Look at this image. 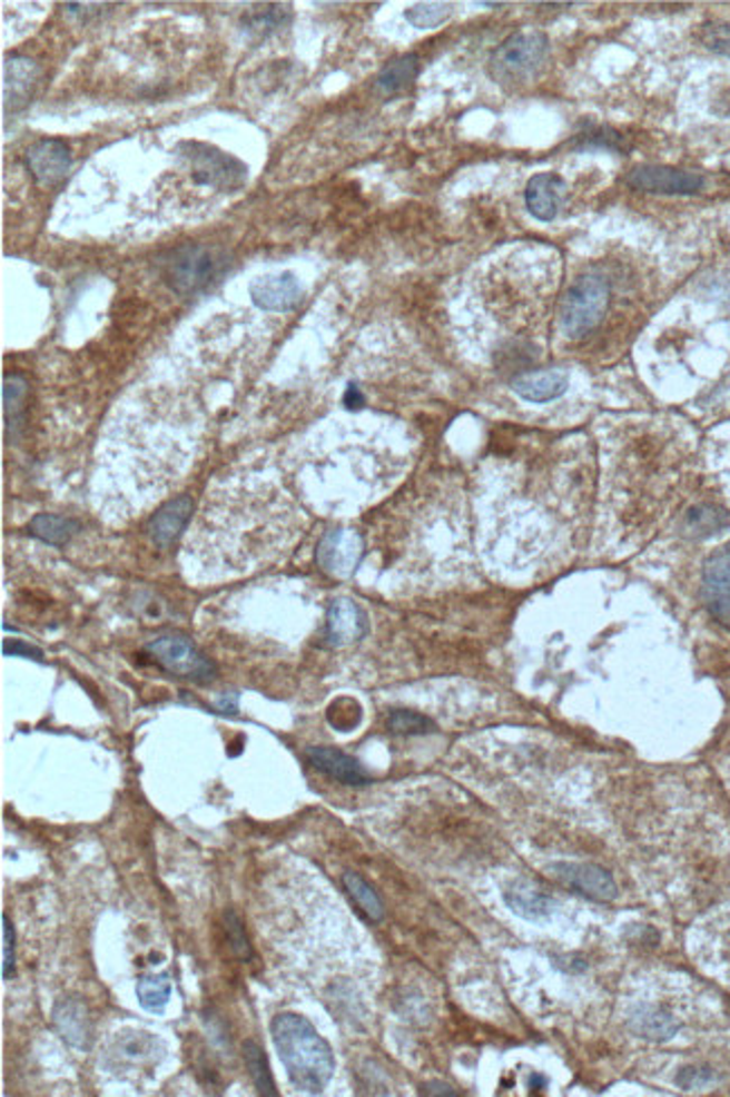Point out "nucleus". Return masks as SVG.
Listing matches in <instances>:
<instances>
[{
    "label": "nucleus",
    "mask_w": 730,
    "mask_h": 1097,
    "mask_svg": "<svg viewBox=\"0 0 730 1097\" xmlns=\"http://www.w3.org/2000/svg\"><path fill=\"white\" fill-rule=\"evenodd\" d=\"M362 403H364V396L359 394V389H357L355 385H351V387L346 389V394H344V405H346V407H359Z\"/></svg>",
    "instance_id": "58836bf2"
},
{
    "label": "nucleus",
    "mask_w": 730,
    "mask_h": 1097,
    "mask_svg": "<svg viewBox=\"0 0 730 1097\" xmlns=\"http://www.w3.org/2000/svg\"><path fill=\"white\" fill-rule=\"evenodd\" d=\"M28 167L37 182L55 185L70 171L72 154L63 140L48 138L28 151Z\"/></svg>",
    "instance_id": "2eb2a0df"
},
{
    "label": "nucleus",
    "mask_w": 730,
    "mask_h": 1097,
    "mask_svg": "<svg viewBox=\"0 0 730 1097\" xmlns=\"http://www.w3.org/2000/svg\"><path fill=\"white\" fill-rule=\"evenodd\" d=\"M225 933H227V940H229L234 953L240 960L253 958V947H250V940L246 936V927H243L240 918L234 911H225Z\"/></svg>",
    "instance_id": "2f4dec72"
},
{
    "label": "nucleus",
    "mask_w": 730,
    "mask_h": 1097,
    "mask_svg": "<svg viewBox=\"0 0 730 1097\" xmlns=\"http://www.w3.org/2000/svg\"><path fill=\"white\" fill-rule=\"evenodd\" d=\"M369 632L367 614L348 599H335L326 612V639L331 645L342 648L359 641Z\"/></svg>",
    "instance_id": "ddd939ff"
},
{
    "label": "nucleus",
    "mask_w": 730,
    "mask_h": 1097,
    "mask_svg": "<svg viewBox=\"0 0 730 1097\" xmlns=\"http://www.w3.org/2000/svg\"><path fill=\"white\" fill-rule=\"evenodd\" d=\"M250 297L262 310L286 313L302 299V284L293 273L257 277L250 284Z\"/></svg>",
    "instance_id": "f8f14e48"
},
{
    "label": "nucleus",
    "mask_w": 730,
    "mask_h": 1097,
    "mask_svg": "<svg viewBox=\"0 0 730 1097\" xmlns=\"http://www.w3.org/2000/svg\"><path fill=\"white\" fill-rule=\"evenodd\" d=\"M569 387V376L562 369L524 372L513 378V392L529 403H549L560 398Z\"/></svg>",
    "instance_id": "f3484780"
},
{
    "label": "nucleus",
    "mask_w": 730,
    "mask_h": 1097,
    "mask_svg": "<svg viewBox=\"0 0 730 1097\" xmlns=\"http://www.w3.org/2000/svg\"><path fill=\"white\" fill-rule=\"evenodd\" d=\"M290 19V12L288 8L284 6H266V8H259L257 12H253L246 21V26L253 30V32H259L264 37H268L270 32L279 30L282 26H286V21Z\"/></svg>",
    "instance_id": "c85d7f7f"
},
{
    "label": "nucleus",
    "mask_w": 730,
    "mask_h": 1097,
    "mask_svg": "<svg viewBox=\"0 0 730 1097\" xmlns=\"http://www.w3.org/2000/svg\"><path fill=\"white\" fill-rule=\"evenodd\" d=\"M223 257L203 246H182L165 264V279L178 295H196L220 273Z\"/></svg>",
    "instance_id": "39448f33"
},
{
    "label": "nucleus",
    "mask_w": 730,
    "mask_h": 1097,
    "mask_svg": "<svg viewBox=\"0 0 730 1097\" xmlns=\"http://www.w3.org/2000/svg\"><path fill=\"white\" fill-rule=\"evenodd\" d=\"M506 905L526 920H544L555 911V900L533 882H515L506 891Z\"/></svg>",
    "instance_id": "6ab92c4d"
},
{
    "label": "nucleus",
    "mask_w": 730,
    "mask_h": 1097,
    "mask_svg": "<svg viewBox=\"0 0 730 1097\" xmlns=\"http://www.w3.org/2000/svg\"><path fill=\"white\" fill-rule=\"evenodd\" d=\"M191 511H194V502L187 495H182V497L171 500L169 504H165L151 517V522L147 526L154 544L167 548L182 533V528L187 526V522L191 517Z\"/></svg>",
    "instance_id": "a211bd4d"
},
{
    "label": "nucleus",
    "mask_w": 730,
    "mask_h": 1097,
    "mask_svg": "<svg viewBox=\"0 0 730 1097\" xmlns=\"http://www.w3.org/2000/svg\"><path fill=\"white\" fill-rule=\"evenodd\" d=\"M610 306V286L600 275H580L560 302V328L571 340H582L600 326Z\"/></svg>",
    "instance_id": "7ed1b4c3"
},
{
    "label": "nucleus",
    "mask_w": 730,
    "mask_h": 1097,
    "mask_svg": "<svg viewBox=\"0 0 730 1097\" xmlns=\"http://www.w3.org/2000/svg\"><path fill=\"white\" fill-rule=\"evenodd\" d=\"M243 1059H246V1066H248V1073L259 1090V1095L264 1097H277V1088H275V1079L270 1075V1066H268V1059L262 1050V1046L253 1039H248L246 1044H243Z\"/></svg>",
    "instance_id": "a878e982"
},
{
    "label": "nucleus",
    "mask_w": 730,
    "mask_h": 1097,
    "mask_svg": "<svg viewBox=\"0 0 730 1097\" xmlns=\"http://www.w3.org/2000/svg\"><path fill=\"white\" fill-rule=\"evenodd\" d=\"M712 1079V1073L706 1070V1068H683L677 1077V1084L683 1086V1088H697V1086H703L706 1081Z\"/></svg>",
    "instance_id": "e433bc0d"
},
{
    "label": "nucleus",
    "mask_w": 730,
    "mask_h": 1097,
    "mask_svg": "<svg viewBox=\"0 0 730 1097\" xmlns=\"http://www.w3.org/2000/svg\"><path fill=\"white\" fill-rule=\"evenodd\" d=\"M688 524H690L692 533L708 535V533H714L717 528H721L726 524V517L721 511H717L712 506H699V508L690 511Z\"/></svg>",
    "instance_id": "72a5a7b5"
},
{
    "label": "nucleus",
    "mask_w": 730,
    "mask_h": 1097,
    "mask_svg": "<svg viewBox=\"0 0 730 1097\" xmlns=\"http://www.w3.org/2000/svg\"><path fill=\"white\" fill-rule=\"evenodd\" d=\"M306 760L317 772L344 783V785H367L372 779L364 772V767L348 753L333 747H308Z\"/></svg>",
    "instance_id": "4468645a"
},
{
    "label": "nucleus",
    "mask_w": 730,
    "mask_h": 1097,
    "mask_svg": "<svg viewBox=\"0 0 730 1097\" xmlns=\"http://www.w3.org/2000/svg\"><path fill=\"white\" fill-rule=\"evenodd\" d=\"M625 182L637 191L665 194V196H692L706 187L703 176L674 167H661V165L637 167L628 174Z\"/></svg>",
    "instance_id": "6e6552de"
},
{
    "label": "nucleus",
    "mask_w": 730,
    "mask_h": 1097,
    "mask_svg": "<svg viewBox=\"0 0 730 1097\" xmlns=\"http://www.w3.org/2000/svg\"><path fill=\"white\" fill-rule=\"evenodd\" d=\"M236 700H238V695H236V693H225V695L218 700V709H220V711L236 713Z\"/></svg>",
    "instance_id": "ea45409f"
},
{
    "label": "nucleus",
    "mask_w": 730,
    "mask_h": 1097,
    "mask_svg": "<svg viewBox=\"0 0 730 1097\" xmlns=\"http://www.w3.org/2000/svg\"><path fill=\"white\" fill-rule=\"evenodd\" d=\"M55 1026L59 1035L75 1048H88L90 1044V1024L86 1017V1008L77 999H61L55 1008Z\"/></svg>",
    "instance_id": "412c9836"
},
{
    "label": "nucleus",
    "mask_w": 730,
    "mask_h": 1097,
    "mask_svg": "<svg viewBox=\"0 0 730 1097\" xmlns=\"http://www.w3.org/2000/svg\"><path fill=\"white\" fill-rule=\"evenodd\" d=\"M387 727L392 733H401V735H423L434 729L430 718L414 711H394L387 720Z\"/></svg>",
    "instance_id": "c756f323"
},
{
    "label": "nucleus",
    "mask_w": 730,
    "mask_h": 1097,
    "mask_svg": "<svg viewBox=\"0 0 730 1097\" xmlns=\"http://www.w3.org/2000/svg\"><path fill=\"white\" fill-rule=\"evenodd\" d=\"M171 997V980L167 974L158 976H145L138 982V999L140 1006L149 1012H162L165 1006L169 1004Z\"/></svg>",
    "instance_id": "bb28decb"
},
{
    "label": "nucleus",
    "mask_w": 730,
    "mask_h": 1097,
    "mask_svg": "<svg viewBox=\"0 0 730 1097\" xmlns=\"http://www.w3.org/2000/svg\"><path fill=\"white\" fill-rule=\"evenodd\" d=\"M699 39H701V43H703L710 52H717V55H721V57H728V59H730V26H728V23L710 21V23L701 26V30H699Z\"/></svg>",
    "instance_id": "7c9ffc66"
},
{
    "label": "nucleus",
    "mask_w": 730,
    "mask_h": 1097,
    "mask_svg": "<svg viewBox=\"0 0 730 1097\" xmlns=\"http://www.w3.org/2000/svg\"><path fill=\"white\" fill-rule=\"evenodd\" d=\"M293 535L284 495L268 488L250 495L220 491L207 500L189 533L187 554L211 563V570L243 572L284 552Z\"/></svg>",
    "instance_id": "f257e3e1"
},
{
    "label": "nucleus",
    "mask_w": 730,
    "mask_h": 1097,
    "mask_svg": "<svg viewBox=\"0 0 730 1097\" xmlns=\"http://www.w3.org/2000/svg\"><path fill=\"white\" fill-rule=\"evenodd\" d=\"M26 392H28V383H26V378H23V376H19V374L6 376L3 398H6V412H8V421H10V425H12V423H17V416H19V412L23 409Z\"/></svg>",
    "instance_id": "473e14b6"
},
{
    "label": "nucleus",
    "mask_w": 730,
    "mask_h": 1097,
    "mask_svg": "<svg viewBox=\"0 0 730 1097\" xmlns=\"http://www.w3.org/2000/svg\"><path fill=\"white\" fill-rule=\"evenodd\" d=\"M3 654L6 656H32V660L41 662L43 660V652L21 639H6L3 643Z\"/></svg>",
    "instance_id": "c9c22d12"
},
{
    "label": "nucleus",
    "mask_w": 730,
    "mask_h": 1097,
    "mask_svg": "<svg viewBox=\"0 0 730 1097\" xmlns=\"http://www.w3.org/2000/svg\"><path fill=\"white\" fill-rule=\"evenodd\" d=\"M14 927L10 922V916L3 913V978H12L14 974Z\"/></svg>",
    "instance_id": "f704fd0d"
},
{
    "label": "nucleus",
    "mask_w": 730,
    "mask_h": 1097,
    "mask_svg": "<svg viewBox=\"0 0 730 1097\" xmlns=\"http://www.w3.org/2000/svg\"><path fill=\"white\" fill-rule=\"evenodd\" d=\"M154 660L169 673L194 682H211L216 678V664L196 650L191 639L180 634H167L147 645Z\"/></svg>",
    "instance_id": "423d86ee"
},
{
    "label": "nucleus",
    "mask_w": 730,
    "mask_h": 1097,
    "mask_svg": "<svg viewBox=\"0 0 730 1097\" xmlns=\"http://www.w3.org/2000/svg\"><path fill=\"white\" fill-rule=\"evenodd\" d=\"M180 149L185 151L182 156L191 167V178L196 185L214 189H236L248 176V169L240 160L220 154L207 145L187 142Z\"/></svg>",
    "instance_id": "0eeeda50"
},
{
    "label": "nucleus",
    "mask_w": 730,
    "mask_h": 1097,
    "mask_svg": "<svg viewBox=\"0 0 730 1097\" xmlns=\"http://www.w3.org/2000/svg\"><path fill=\"white\" fill-rule=\"evenodd\" d=\"M270 1035L288 1077L297 1088L319 1093L331 1081L335 1073L333 1050L306 1017L282 1012L273 1019Z\"/></svg>",
    "instance_id": "f03ea898"
},
{
    "label": "nucleus",
    "mask_w": 730,
    "mask_h": 1097,
    "mask_svg": "<svg viewBox=\"0 0 730 1097\" xmlns=\"http://www.w3.org/2000/svg\"><path fill=\"white\" fill-rule=\"evenodd\" d=\"M39 68L34 61L26 57H12L6 66V97H8V111H19L23 108L32 95V88L37 83Z\"/></svg>",
    "instance_id": "aec40b11"
},
{
    "label": "nucleus",
    "mask_w": 730,
    "mask_h": 1097,
    "mask_svg": "<svg viewBox=\"0 0 730 1097\" xmlns=\"http://www.w3.org/2000/svg\"><path fill=\"white\" fill-rule=\"evenodd\" d=\"M452 14V8L447 3H421L414 6L405 12V19L418 28V30H434L441 23H445Z\"/></svg>",
    "instance_id": "cd10ccee"
},
{
    "label": "nucleus",
    "mask_w": 730,
    "mask_h": 1097,
    "mask_svg": "<svg viewBox=\"0 0 730 1097\" xmlns=\"http://www.w3.org/2000/svg\"><path fill=\"white\" fill-rule=\"evenodd\" d=\"M549 57V39L537 30L509 37L491 59V75L500 83H524L533 79Z\"/></svg>",
    "instance_id": "20e7f679"
},
{
    "label": "nucleus",
    "mask_w": 730,
    "mask_h": 1097,
    "mask_svg": "<svg viewBox=\"0 0 730 1097\" xmlns=\"http://www.w3.org/2000/svg\"><path fill=\"white\" fill-rule=\"evenodd\" d=\"M30 531L39 540H43L48 544H55V546H61V544L70 542V537L75 533H79V522L72 520V517H63V515L39 513L30 522Z\"/></svg>",
    "instance_id": "b1692460"
},
{
    "label": "nucleus",
    "mask_w": 730,
    "mask_h": 1097,
    "mask_svg": "<svg viewBox=\"0 0 730 1097\" xmlns=\"http://www.w3.org/2000/svg\"><path fill=\"white\" fill-rule=\"evenodd\" d=\"M418 70H421L418 57L416 55H405V57H401V59H396V61H392L389 66L383 68V72L378 75L376 86L385 95L401 92L403 88H407L418 77Z\"/></svg>",
    "instance_id": "393cba45"
},
{
    "label": "nucleus",
    "mask_w": 730,
    "mask_h": 1097,
    "mask_svg": "<svg viewBox=\"0 0 730 1097\" xmlns=\"http://www.w3.org/2000/svg\"><path fill=\"white\" fill-rule=\"evenodd\" d=\"M362 554L364 544L355 531L335 528L322 537L317 546V563L326 574L335 579H346L359 565Z\"/></svg>",
    "instance_id": "9d476101"
},
{
    "label": "nucleus",
    "mask_w": 730,
    "mask_h": 1097,
    "mask_svg": "<svg viewBox=\"0 0 730 1097\" xmlns=\"http://www.w3.org/2000/svg\"><path fill=\"white\" fill-rule=\"evenodd\" d=\"M564 180L558 174H537L526 185V207L537 221H553L564 200Z\"/></svg>",
    "instance_id": "dca6fc26"
},
{
    "label": "nucleus",
    "mask_w": 730,
    "mask_h": 1097,
    "mask_svg": "<svg viewBox=\"0 0 730 1097\" xmlns=\"http://www.w3.org/2000/svg\"><path fill=\"white\" fill-rule=\"evenodd\" d=\"M703 601L712 616L730 627V544L712 554L703 567Z\"/></svg>",
    "instance_id": "9b49d317"
},
{
    "label": "nucleus",
    "mask_w": 730,
    "mask_h": 1097,
    "mask_svg": "<svg viewBox=\"0 0 730 1097\" xmlns=\"http://www.w3.org/2000/svg\"><path fill=\"white\" fill-rule=\"evenodd\" d=\"M555 880L566 889L591 898L595 902H612L619 896V887L614 877L595 863H566L560 861L553 866Z\"/></svg>",
    "instance_id": "1a4fd4ad"
},
{
    "label": "nucleus",
    "mask_w": 730,
    "mask_h": 1097,
    "mask_svg": "<svg viewBox=\"0 0 730 1097\" xmlns=\"http://www.w3.org/2000/svg\"><path fill=\"white\" fill-rule=\"evenodd\" d=\"M342 884H344L346 893L351 896V900L355 902V907L372 922H381L385 918V905H383L381 896L374 891V887L367 880H364V877H359L353 870H346L342 874Z\"/></svg>",
    "instance_id": "5701e85b"
},
{
    "label": "nucleus",
    "mask_w": 730,
    "mask_h": 1097,
    "mask_svg": "<svg viewBox=\"0 0 730 1097\" xmlns=\"http://www.w3.org/2000/svg\"><path fill=\"white\" fill-rule=\"evenodd\" d=\"M630 1026L639 1037L650 1041H668L679 1032V1021L670 1012L652 1006L634 1010Z\"/></svg>",
    "instance_id": "4be33fe9"
},
{
    "label": "nucleus",
    "mask_w": 730,
    "mask_h": 1097,
    "mask_svg": "<svg viewBox=\"0 0 730 1097\" xmlns=\"http://www.w3.org/2000/svg\"><path fill=\"white\" fill-rule=\"evenodd\" d=\"M421 1093H423V1095H450V1097L458 1095L452 1086H447V1084H443V1081H430V1084H425V1086L421 1088Z\"/></svg>",
    "instance_id": "4c0bfd02"
}]
</instances>
